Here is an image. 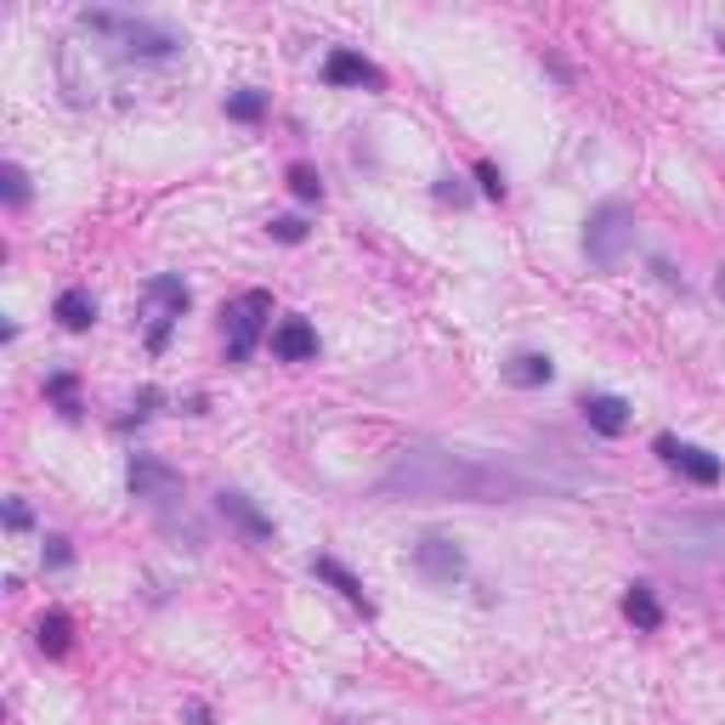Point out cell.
I'll list each match as a JSON object with an SVG mask.
<instances>
[{
    "label": "cell",
    "instance_id": "1",
    "mask_svg": "<svg viewBox=\"0 0 725 725\" xmlns=\"http://www.w3.org/2000/svg\"><path fill=\"white\" fill-rule=\"evenodd\" d=\"M380 493L391 499H459V505H505L521 499V482L505 476L499 465H482L471 453L453 448H403L380 471Z\"/></svg>",
    "mask_w": 725,
    "mask_h": 725
},
{
    "label": "cell",
    "instance_id": "2",
    "mask_svg": "<svg viewBox=\"0 0 725 725\" xmlns=\"http://www.w3.org/2000/svg\"><path fill=\"white\" fill-rule=\"evenodd\" d=\"M80 28L96 41H108L119 57H137V62H164L176 57V35L153 18H137V12H114V7H96V12H80Z\"/></svg>",
    "mask_w": 725,
    "mask_h": 725
},
{
    "label": "cell",
    "instance_id": "3",
    "mask_svg": "<svg viewBox=\"0 0 725 725\" xmlns=\"http://www.w3.org/2000/svg\"><path fill=\"white\" fill-rule=\"evenodd\" d=\"M652 539L686 562H725V510H675L652 516Z\"/></svg>",
    "mask_w": 725,
    "mask_h": 725
},
{
    "label": "cell",
    "instance_id": "4",
    "mask_svg": "<svg viewBox=\"0 0 725 725\" xmlns=\"http://www.w3.org/2000/svg\"><path fill=\"white\" fill-rule=\"evenodd\" d=\"M630 250H635V210L630 205L607 199V205L589 210V221H584V255H589V267L618 273Z\"/></svg>",
    "mask_w": 725,
    "mask_h": 725
},
{
    "label": "cell",
    "instance_id": "5",
    "mask_svg": "<svg viewBox=\"0 0 725 725\" xmlns=\"http://www.w3.org/2000/svg\"><path fill=\"white\" fill-rule=\"evenodd\" d=\"M227 362H250L261 335H273V295L267 289H244L239 301H227Z\"/></svg>",
    "mask_w": 725,
    "mask_h": 725
},
{
    "label": "cell",
    "instance_id": "6",
    "mask_svg": "<svg viewBox=\"0 0 725 725\" xmlns=\"http://www.w3.org/2000/svg\"><path fill=\"white\" fill-rule=\"evenodd\" d=\"M148 301H153V329H148V352H164V341H171L176 318L187 312V284L176 273H159L148 284Z\"/></svg>",
    "mask_w": 725,
    "mask_h": 725
},
{
    "label": "cell",
    "instance_id": "7",
    "mask_svg": "<svg viewBox=\"0 0 725 725\" xmlns=\"http://www.w3.org/2000/svg\"><path fill=\"white\" fill-rule=\"evenodd\" d=\"M125 482H130V493H137V499H148V505H176V499H182V471H171V465H164V459H153V453H137V459H130Z\"/></svg>",
    "mask_w": 725,
    "mask_h": 725
},
{
    "label": "cell",
    "instance_id": "8",
    "mask_svg": "<svg viewBox=\"0 0 725 725\" xmlns=\"http://www.w3.org/2000/svg\"><path fill=\"white\" fill-rule=\"evenodd\" d=\"M657 459L664 465H675L686 482H698V487H714L720 476H725V465L709 453V448H698V442H675V437H657Z\"/></svg>",
    "mask_w": 725,
    "mask_h": 725
},
{
    "label": "cell",
    "instance_id": "9",
    "mask_svg": "<svg viewBox=\"0 0 725 725\" xmlns=\"http://www.w3.org/2000/svg\"><path fill=\"white\" fill-rule=\"evenodd\" d=\"M414 567L431 584H459V578H465V550H459L453 539H442V533H425L414 544Z\"/></svg>",
    "mask_w": 725,
    "mask_h": 725
},
{
    "label": "cell",
    "instance_id": "10",
    "mask_svg": "<svg viewBox=\"0 0 725 725\" xmlns=\"http://www.w3.org/2000/svg\"><path fill=\"white\" fill-rule=\"evenodd\" d=\"M323 80L329 85H357V91H385V74L362 51H346V46H335L323 57Z\"/></svg>",
    "mask_w": 725,
    "mask_h": 725
},
{
    "label": "cell",
    "instance_id": "11",
    "mask_svg": "<svg viewBox=\"0 0 725 725\" xmlns=\"http://www.w3.org/2000/svg\"><path fill=\"white\" fill-rule=\"evenodd\" d=\"M273 357L278 362H312L318 357V329L307 323V318H284V323H273Z\"/></svg>",
    "mask_w": 725,
    "mask_h": 725
},
{
    "label": "cell",
    "instance_id": "12",
    "mask_svg": "<svg viewBox=\"0 0 725 725\" xmlns=\"http://www.w3.org/2000/svg\"><path fill=\"white\" fill-rule=\"evenodd\" d=\"M216 510H221L227 521H233V527H239V533H244V539H255V544H267V539H273V521H267V516H261V510H255V505L244 499V493H233V487H221V493H216Z\"/></svg>",
    "mask_w": 725,
    "mask_h": 725
},
{
    "label": "cell",
    "instance_id": "13",
    "mask_svg": "<svg viewBox=\"0 0 725 725\" xmlns=\"http://www.w3.org/2000/svg\"><path fill=\"white\" fill-rule=\"evenodd\" d=\"M578 408H584V419H589V431H601V437H618L623 425H630V403L612 398V391H589Z\"/></svg>",
    "mask_w": 725,
    "mask_h": 725
},
{
    "label": "cell",
    "instance_id": "14",
    "mask_svg": "<svg viewBox=\"0 0 725 725\" xmlns=\"http://www.w3.org/2000/svg\"><path fill=\"white\" fill-rule=\"evenodd\" d=\"M312 573L323 578V584H335V596L341 601H352L357 612H375V601H369V589H362V578H352L335 555H312Z\"/></svg>",
    "mask_w": 725,
    "mask_h": 725
},
{
    "label": "cell",
    "instance_id": "15",
    "mask_svg": "<svg viewBox=\"0 0 725 725\" xmlns=\"http://www.w3.org/2000/svg\"><path fill=\"white\" fill-rule=\"evenodd\" d=\"M51 318H57L62 329H74V335H80V329H91V323H96V295H91V289H80V284H74V289H62L57 301H51Z\"/></svg>",
    "mask_w": 725,
    "mask_h": 725
},
{
    "label": "cell",
    "instance_id": "16",
    "mask_svg": "<svg viewBox=\"0 0 725 725\" xmlns=\"http://www.w3.org/2000/svg\"><path fill=\"white\" fill-rule=\"evenodd\" d=\"M623 618H630L641 635H657V630H664V607H657L652 584H630V596H623Z\"/></svg>",
    "mask_w": 725,
    "mask_h": 725
},
{
    "label": "cell",
    "instance_id": "17",
    "mask_svg": "<svg viewBox=\"0 0 725 725\" xmlns=\"http://www.w3.org/2000/svg\"><path fill=\"white\" fill-rule=\"evenodd\" d=\"M505 380H510V385H521V391L550 385V380H555V362H550L544 352H516V357L505 362Z\"/></svg>",
    "mask_w": 725,
    "mask_h": 725
},
{
    "label": "cell",
    "instance_id": "18",
    "mask_svg": "<svg viewBox=\"0 0 725 725\" xmlns=\"http://www.w3.org/2000/svg\"><path fill=\"white\" fill-rule=\"evenodd\" d=\"M69 630H74V623H69V612H46V618L35 623V641H41V652H46V657H62V652H69Z\"/></svg>",
    "mask_w": 725,
    "mask_h": 725
},
{
    "label": "cell",
    "instance_id": "19",
    "mask_svg": "<svg viewBox=\"0 0 725 725\" xmlns=\"http://www.w3.org/2000/svg\"><path fill=\"white\" fill-rule=\"evenodd\" d=\"M227 119H239V125H255V119H267V91H255V85H244V91H233L227 96Z\"/></svg>",
    "mask_w": 725,
    "mask_h": 725
},
{
    "label": "cell",
    "instance_id": "20",
    "mask_svg": "<svg viewBox=\"0 0 725 725\" xmlns=\"http://www.w3.org/2000/svg\"><path fill=\"white\" fill-rule=\"evenodd\" d=\"M289 193H295L301 205H318V199H323V182H318L312 164H289Z\"/></svg>",
    "mask_w": 725,
    "mask_h": 725
},
{
    "label": "cell",
    "instance_id": "21",
    "mask_svg": "<svg viewBox=\"0 0 725 725\" xmlns=\"http://www.w3.org/2000/svg\"><path fill=\"white\" fill-rule=\"evenodd\" d=\"M46 391H51V403H57L62 414H69V419L80 414V403H74V375H51V380H46Z\"/></svg>",
    "mask_w": 725,
    "mask_h": 725
},
{
    "label": "cell",
    "instance_id": "22",
    "mask_svg": "<svg viewBox=\"0 0 725 725\" xmlns=\"http://www.w3.org/2000/svg\"><path fill=\"white\" fill-rule=\"evenodd\" d=\"M0 182H7V205H28V176H23V164H7V171H0Z\"/></svg>",
    "mask_w": 725,
    "mask_h": 725
},
{
    "label": "cell",
    "instance_id": "23",
    "mask_svg": "<svg viewBox=\"0 0 725 725\" xmlns=\"http://www.w3.org/2000/svg\"><path fill=\"white\" fill-rule=\"evenodd\" d=\"M476 182H482L487 199H505V176H499V164H493V159H476Z\"/></svg>",
    "mask_w": 725,
    "mask_h": 725
},
{
    "label": "cell",
    "instance_id": "24",
    "mask_svg": "<svg viewBox=\"0 0 725 725\" xmlns=\"http://www.w3.org/2000/svg\"><path fill=\"white\" fill-rule=\"evenodd\" d=\"M267 233H273L278 244H301V239H307V221H301V216H278Z\"/></svg>",
    "mask_w": 725,
    "mask_h": 725
},
{
    "label": "cell",
    "instance_id": "25",
    "mask_svg": "<svg viewBox=\"0 0 725 725\" xmlns=\"http://www.w3.org/2000/svg\"><path fill=\"white\" fill-rule=\"evenodd\" d=\"M69 562H74L69 539H62V533H51V539H46V567H69Z\"/></svg>",
    "mask_w": 725,
    "mask_h": 725
},
{
    "label": "cell",
    "instance_id": "26",
    "mask_svg": "<svg viewBox=\"0 0 725 725\" xmlns=\"http://www.w3.org/2000/svg\"><path fill=\"white\" fill-rule=\"evenodd\" d=\"M437 199H453V205H465V187H459L453 176H442V187H437Z\"/></svg>",
    "mask_w": 725,
    "mask_h": 725
},
{
    "label": "cell",
    "instance_id": "27",
    "mask_svg": "<svg viewBox=\"0 0 725 725\" xmlns=\"http://www.w3.org/2000/svg\"><path fill=\"white\" fill-rule=\"evenodd\" d=\"M7 527H12V533H23V527H28V510H23V505H7Z\"/></svg>",
    "mask_w": 725,
    "mask_h": 725
},
{
    "label": "cell",
    "instance_id": "28",
    "mask_svg": "<svg viewBox=\"0 0 725 725\" xmlns=\"http://www.w3.org/2000/svg\"><path fill=\"white\" fill-rule=\"evenodd\" d=\"M187 720H193V725H210V714H205L199 703H193V709H187Z\"/></svg>",
    "mask_w": 725,
    "mask_h": 725
},
{
    "label": "cell",
    "instance_id": "29",
    "mask_svg": "<svg viewBox=\"0 0 725 725\" xmlns=\"http://www.w3.org/2000/svg\"><path fill=\"white\" fill-rule=\"evenodd\" d=\"M720 295H725V273H720Z\"/></svg>",
    "mask_w": 725,
    "mask_h": 725
}]
</instances>
